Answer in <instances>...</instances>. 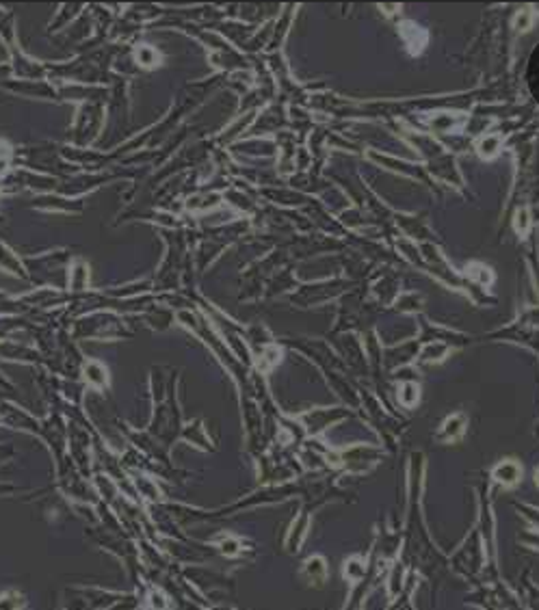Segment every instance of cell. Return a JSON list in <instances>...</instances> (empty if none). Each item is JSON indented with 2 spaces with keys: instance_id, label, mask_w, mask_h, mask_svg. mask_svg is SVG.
I'll return each mask as SVG.
<instances>
[{
  "instance_id": "1",
  "label": "cell",
  "mask_w": 539,
  "mask_h": 610,
  "mask_svg": "<svg viewBox=\"0 0 539 610\" xmlns=\"http://www.w3.org/2000/svg\"><path fill=\"white\" fill-rule=\"evenodd\" d=\"M494 478L500 483H505V485H511L520 478V467L515 463H511V461H505V463H500L498 467H496Z\"/></svg>"
},
{
  "instance_id": "2",
  "label": "cell",
  "mask_w": 539,
  "mask_h": 610,
  "mask_svg": "<svg viewBox=\"0 0 539 610\" xmlns=\"http://www.w3.org/2000/svg\"><path fill=\"white\" fill-rule=\"evenodd\" d=\"M498 145H500L498 137H485L481 143H479V154L485 158H491L496 154V150H498Z\"/></svg>"
},
{
  "instance_id": "3",
  "label": "cell",
  "mask_w": 539,
  "mask_h": 610,
  "mask_svg": "<svg viewBox=\"0 0 539 610\" xmlns=\"http://www.w3.org/2000/svg\"><path fill=\"white\" fill-rule=\"evenodd\" d=\"M444 353H446V346L442 344H429L424 348V353L420 355V359L422 361H433V359H442Z\"/></svg>"
},
{
  "instance_id": "4",
  "label": "cell",
  "mask_w": 539,
  "mask_h": 610,
  "mask_svg": "<svg viewBox=\"0 0 539 610\" xmlns=\"http://www.w3.org/2000/svg\"><path fill=\"white\" fill-rule=\"evenodd\" d=\"M461 426H464V416H453L446 424H444V433H446L448 437H457Z\"/></svg>"
},
{
  "instance_id": "5",
  "label": "cell",
  "mask_w": 539,
  "mask_h": 610,
  "mask_svg": "<svg viewBox=\"0 0 539 610\" xmlns=\"http://www.w3.org/2000/svg\"><path fill=\"white\" fill-rule=\"evenodd\" d=\"M401 400L405 402V405H414V402L418 400V388L414 386V383H405L401 389Z\"/></svg>"
},
{
  "instance_id": "6",
  "label": "cell",
  "mask_w": 539,
  "mask_h": 610,
  "mask_svg": "<svg viewBox=\"0 0 539 610\" xmlns=\"http://www.w3.org/2000/svg\"><path fill=\"white\" fill-rule=\"evenodd\" d=\"M347 576L349 578H362V573H364V562L362 560H349L347 562Z\"/></svg>"
},
{
  "instance_id": "7",
  "label": "cell",
  "mask_w": 539,
  "mask_h": 610,
  "mask_svg": "<svg viewBox=\"0 0 539 610\" xmlns=\"http://www.w3.org/2000/svg\"><path fill=\"white\" fill-rule=\"evenodd\" d=\"M87 375H89V379H91V381H98V383L104 381V372H102V368H100V366H96V364L87 366Z\"/></svg>"
},
{
  "instance_id": "8",
  "label": "cell",
  "mask_w": 539,
  "mask_h": 610,
  "mask_svg": "<svg viewBox=\"0 0 539 610\" xmlns=\"http://www.w3.org/2000/svg\"><path fill=\"white\" fill-rule=\"evenodd\" d=\"M529 20H531L529 9H524L522 13H520L518 17H515V28H518V31H524V28H529V26H531V22H529Z\"/></svg>"
},
{
  "instance_id": "9",
  "label": "cell",
  "mask_w": 539,
  "mask_h": 610,
  "mask_svg": "<svg viewBox=\"0 0 539 610\" xmlns=\"http://www.w3.org/2000/svg\"><path fill=\"white\" fill-rule=\"evenodd\" d=\"M139 61H141V63H147V65L156 63V58H154V50H150V48H141V50H139Z\"/></svg>"
},
{
  "instance_id": "10",
  "label": "cell",
  "mask_w": 539,
  "mask_h": 610,
  "mask_svg": "<svg viewBox=\"0 0 539 610\" xmlns=\"http://www.w3.org/2000/svg\"><path fill=\"white\" fill-rule=\"evenodd\" d=\"M515 227L520 229V232H524L526 229V210H520L518 212V219H515Z\"/></svg>"
},
{
  "instance_id": "11",
  "label": "cell",
  "mask_w": 539,
  "mask_h": 610,
  "mask_svg": "<svg viewBox=\"0 0 539 610\" xmlns=\"http://www.w3.org/2000/svg\"><path fill=\"white\" fill-rule=\"evenodd\" d=\"M0 610H15V604L11 597H4V600H0Z\"/></svg>"
}]
</instances>
